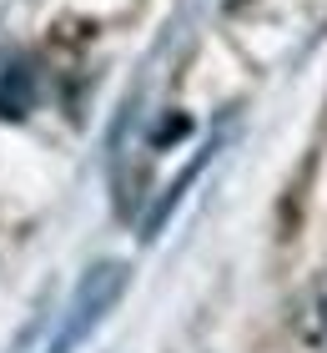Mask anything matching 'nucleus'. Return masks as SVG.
I'll list each match as a JSON object with an SVG mask.
<instances>
[{
  "instance_id": "nucleus-1",
  "label": "nucleus",
  "mask_w": 327,
  "mask_h": 353,
  "mask_svg": "<svg viewBox=\"0 0 327 353\" xmlns=\"http://www.w3.org/2000/svg\"><path fill=\"white\" fill-rule=\"evenodd\" d=\"M126 288H131V268L126 263H116V258L111 263H91L86 272H81L76 293L65 298V308H61V318H56V328H51V339H45L41 353H76L111 318V308L126 298Z\"/></svg>"
},
{
  "instance_id": "nucleus-2",
  "label": "nucleus",
  "mask_w": 327,
  "mask_h": 353,
  "mask_svg": "<svg viewBox=\"0 0 327 353\" xmlns=\"http://www.w3.org/2000/svg\"><path fill=\"white\" fill-rule=\"evenodd\" d=\"M292 339L307 353H327V272L302 288V298L292 303Z\"/></svg>"
}]
</instances>
